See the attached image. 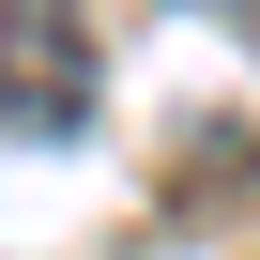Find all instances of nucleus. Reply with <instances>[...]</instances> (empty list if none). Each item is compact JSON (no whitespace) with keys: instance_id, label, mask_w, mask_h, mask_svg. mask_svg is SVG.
<instances>
[{"instance_id":"f257e3e1","label":"nucleus","mask_w":260,"mask_h":260,"mask_svg":"<svg viewBox=\"0 0 260 260\" xmlns=\"http://www.w3.org/2000/svg\"><path fill=\"white\" fill-rule=\"evenodd\" d=\"M0 122H92V31L61 0H0Z\"/></svg>"},{"instance_id":"f03ea898","label":"nucleus","mask_w":260,"mask_h":260,"mask_svg":"<svg viewBox=\"0 0 260 260\" xmlns=\"http://www.w3.org/2000/svg\"><path fill=\"white\" fill-rule=\"evenodd\" d=\"M214 16H230V0H214Z\"/></svg>"}]
</instances>
